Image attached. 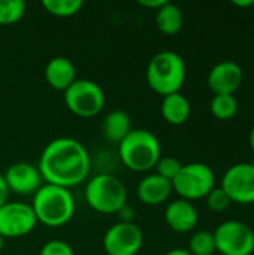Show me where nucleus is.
<instances>
[{
  "instance_id": "1",
  "label": "nucleus",
  "mask_w": 254,
  "mask_h": 255,
  "mask_svg": "<svg viewBox=\"0 0 254 255\" xmlns=\"http://www.w3.org/2000/svg\"><path fill=\"white\" fill-rule=\"evenodd\" d=\"M37 169L46 184L69 190L88 179L91 160L87 148L79 140L57 137L43 148Z\"/></svg>"
},
{
  "instance_id": "2",
  "label": "nucleus",
  "mask_w": 254,
  "mask_h": 255,
  "mask_svg": "<svg viewBox=\"0 0 254 255\" xmlns=\"http://www.w3.org/2000/svg\"><path fill=\"white\" fill-rule=\"evenodd\" d=\"M31 209L37 223L46 227H63L75 215V199L67 188L43 184L34 194Z\"/></svg>"
},
{
  "instance_id": "3",
  "label": "nucleus",
  "mask_w": 254,
  "mask_h": 255,
  "mask_svg": "<svg viewBox=\"0 0 254 255\" xmlns=\"http://www.w3.org/2000/svg\"><path fill=\"white\" fill-rule=\"evenodd\" d=\"M187 75L186 63L175 51H160L154 54L147 66L145 78L150 88L160 94L169 96L180 93Z\"/></svg>"
},
{
  "instance_id": "4",
  "label": "nucleus",
  "mask_w": 254,
  "mask_h": 255,
  "mask_svg": "<svg viewBox=\"0 0 254 255\" xmlns=\"http://www.w3.org/2000/svg\"><path fill=\"white\" fill-rule=\"evenodd\" d=\"M118 155L129 170L148 172L162 157L160 140L148 130H132L118 145Z\"/></svg>"
},
{
  "instance_id": "5",
  "label": "nucleus",
  "mask_w": 254,
  "mask_h": 255,
  "mask_svg": "<svg viewBox=\"0 0 254 255\" xmlns=\"http://www.w3.org/2000/svg\"><path fill=\"white\" fill-rule=\"evenodd\" d=\"M84 197L93 211L111 215L127 205V188L117 176L99 173L87 181Z\"/></svg>"
},
{
  "instance_id": "6",
  "label": "nucleus",
  "mask_w": 254,
  "mask_h": 255,
  "mask_svg": "<svg viewBox=\"0 0 254 255\" xmlns=\"http://www.w3.org/2000/svg\"><path fill=\"white\" fill-rule=\"evenodd\" d=\"M216 187V175L205 163L183 164L180 173L172 181V190L187 202L205 199Z\"/></svg>"
},
{
  "instance_id": "7",
  "label": "nucleus",
  "mask_w": 254,
  "mask_h": 255,
  "mask_svg": "<svg viewBox=\"0 0 254 255\" xmlns=\"http://www.w3.org/2000/svg\"><path fill=\"white\" fill-rule=\"evenodd\" d=\"M64 105L76 117L93 118L105 108V93L102 87L90 79H76L64 91Z\"/></svg>"
},
{
  "instance_id": "8",
  "label": "nucleus",
  "mask_w": 254,
  "mask_h": 255,
  "mask_svg": "<svg viewBox=\"0 0 254 255\" xmlns=\"http://www.w3.org/2000/svg\"><path fill=\"white\" fill-rule=\"evenodd\" d=\"M216 251L222 255H252L254 251V232L243 221H225L214 230Z\"/></svg>"
},
{
  "instance_id": "9",
  "label": "nucleus",
  "mask_w": 254,
  "mask_h": 255,
  "mask_svg": "<svg viewBox=\"0 0 254 255\" xmlns=\"http://www.w3.org/2000/svg\"><path fill=\"white\" fill-rule=\"evenodd\" d=\"M37 226L36 215L31 205L22 202H6L0 208V236L4 238H22L34 230Z\"/></svg>"
},
{
  "instance_id": "10",
  "label": "nucleus",
  "mask_w": 254,
  "mask_h": 255,
  "mask_svg": "<svg viewBox=\"0 0 254 255\" xmlns=\"http://www.w3.org/2000/svg\"><path fill=\"white\" fill-rule=\"evenodd\" d=\"M144 244V233L135 223H115L103 236L106 255H136Z\"/></svg>"
},
{
  "instance_id": "11",
  "label": "nucleus",
  "mask_w": 254,
  "mask_h": 255,
  "mask_svg": "<svg viewBox=\"0 0 254 255\" xmlns=\"http://www.w3.org/2000/svg\"><path fill=\"white\" fill-rule=\"evenodd\" d=\"M220 187L231 197L232 203H254V164L237 163L231 166L225 172Z\"/></svg>"
},
{
  "instance_id": "12",
  "label": "nucleus",
  "mask_w": 254,
  "mask_h": 255,
  "mask_svg": "<svg viewBox=\"0 0 254 255\" xmlns=\"http://www.w3.org/2000/svg\"><path fill=\"white\" fill-rule=\"evenodd\" d=\"M4 182L7 185L9 193L21 194V196H33L43 184L40 172L37 166L25 161H18L10 164L4 175Z\"/></svg>"
},
{
  "instance_id": "13",
  "label": "nucleus",
  "mask_w": 254,
  "mask_h": 255,
  "mask_svg": "<svg viewBox=\"0 0 254 255\" xmlns=\"http://www.w3.org/2000/svg\"><path fill=\"white\" fill-rule=\"evenodd\" d=\"M244 72L232 60L217 63L208 73V87L214 94H235L241 87Z\"/></svg>"
},
{
  "instance_id": "14",
  "label": "nucleus",
  "mask_w": 254,
  "mask_h": 255,
  "mask_svg": "<svg viewBox=\"0 0 254 255\" xmlns=\"http://www.w3.org/2000/svg\"><path fill=\"white\" fill-rule=\"evenodd\" d=\"M165 221L171 230L177 233H189L198 226L199 215L192 202L178 199L166 206Z\"/></svg>"
},
{
  "instance_id": "15",
  "label": "nucleus",
  "mask_w": 254,
  "mask_h": 255,
  "mask_svg": "<svg viewBox=\"0 0 254 255\" xmlns=\"http://www.w3.org/2000/svg\"><path fill=\"white\" fill-rule=\"evenodd\" d=\"M172 191L171 181L159 176L157 173H151L139 181L136 196L139 202L147 206H159L169 199Z\"/></svg>"
},
{
  "instance_id": "16",
  "label": "nucleus",
  "mask_w": 254,
  "mask_h": 255,
  "mask_svg": "<svg viewBox=\"0 0 254 255\" xmlns=\"http://www.w3.org/2000/svg\"><path fill=\"white\" fill-rule=\"evenodd\" d=\"M43 75L51 88L64 93L76 81V67L67 57L58 55L46 63Z\"/></svg>"
},
{
  "instance_id": "17",
  "label": "nucleus",
  "mask_w": 254,
  "mask_h": 255,
  "mask_svg": "<svg viewBox=\"0 0 254 255\" xmlns=\"http://www.w3.org/2000/svg\"><path fill=\"white\" fill-rule=\"evenodd\" d=\"M160 112L168 124L181 126L187 123V120L190 118L192 106L186 96H183L181 93H174L163 97Z\"/></svg>"
},
{
  "instance_id": "18",
  "label": "nucleus",
  "mask_w": 254,
  "mask_h": 255,
  "mask_svg": "<svg viewBox=\"0 0 254 255\" xmlns=\"http://www.w3.org/2000/svg\"><path fill=\"white\" fill-rule=\"evenodd\" d=\"M130 131L132 121L124 111H112L102 121V134L108 142L120 145Z\"/></svg>"
},
{
  "instance_id": "19",
  "label": "nucleus",
  "mask_w": 254,
  "mask_h": 255,
  "mask_svg": "<svg viewBox=\"0 0 254 255\" xmlns=\"http://www.w3.org/2000/svg\"><path fill=\"white\" fill-rule=\"evenodd\" d=\"M184 22L181 9L171 1H166L160 9L156 10V25L160 33L166 36L177 34Z\"/></svg>"
},
{
  "instance_id": "20",
  "label": "nucleus",
  "mask_w": 254,
  "mask_h": 255,
  "mask_svg": "<svg viewBox=\"0 0 254 255\" xmlns=\"http://www.w3.org/2000/svg\"><path fill=\"white\" fill-rule=\"evenodd\" d=\"M210 111L217 120L229 121L238 112V100L234 94H214L210 103Z\"/></svg>"
},
{
  "instance_id": "21",
  "label": "nucleus",
  "mask_w": 254,
  "mask_h": 255,
  "mask_svg": "<svg viewBox=\"0 0 254 255\" xmlns=\"http://www.w3.org/2000/svg\"><path fill=\"white\" fill-rule=\"evenodd\" d=\"M42 6L48 13L54 16L69 18L76 15L82 9L84 3L81 0H43Z\"/></svg>"
},
{
  "instance_id": "22",
  "label": "nucleus",
  "mask_w": 254,
  "mask_h": 255,
  "mask_svg": "<svg viewBox=\"0 0 254 255\" xmlns=\"http://www.w3.org/2000/svg\"><path fill=\"white\" fill-rule=\"evenodd\" d=\"M189 253L192 255H213L216 251V241L211 232H196L189 242Z\"/></svg>"
},
{
  "instance_id": "23",
  "label": "nucleus",
  "mask_w": 254,
  "mask_h": 255,
  "mask_svg": "<svg viewBox=\"0 0 254 255\" xmlns=\"http://www.w3.org/2000/svg\"><path fill=\"white\" fill-rule=\"evenodd\" d=\"M25 13L22 0H0V25H12Z\"/></svg>"
},
{
  "instance_id": "24",
  "label": "nucleus",
  "mask_w": 254,
  "mask_h": 255,
  "mask_svg": "<svg viewBox=\"0 0 254 255\" xmlns=\"http://www.w3.org/2000/svg\"><path fill=\"white\" fill-rule=\"evenodd\" d=\"M183 164L180 160H177L175 157H160L157 164H156V173L168 181H174L175 176L180 173Z\"/></svg>"
},
{
  "instance_id": "25",
  "label": "nucleus",
  "mask_w": 254,
  "mask_h": 255,
  "mask_svg": "<svg viewBox=\"0 0 254 255\" xmlns=\"http://www.w3.org/2000/svg\"><path fill=\"white\" fill-rule=\"evenodd\" d=\"M205 199H207L208 208H210L213 212H223V211H226V209L231 206V203H232L231 197L226 194V191H225L222 187H214V188L208 193V196H207Z\"/></svg>"
},
{
  "instance_id": "26",
  "label": "nucleus",
  "mask_w": 254,
  "mask_h": 255,
  "mask_svg": "<svg viewBox=\"0 0 254 255\" xmlns=\"http://www.w3.org/2000/svg\"><path fill=\"white\" fill-rule=\"evenodd\" d=\"M39 255H75L72 247L64 241H48L39 251Z\"/></svg>"
},
{
  "instance_id": "27",
  "label": "nucleus",
  "mask_w": 254,
  "mask_h": 255,
  "mask_svg": "<svg viewBox=\"0 0 254 255\" xmlns=\"http://www.w3.org/2000/svg\"><path fill=\"white\" fill-rule=\"evenodd\" d=\"M117 217L120 220V223H133V218H135V209L130 208L129 205H124L118 212H117Z\"/></svg>"
},
{
  "instance_id": "28",
  "label": "nucleus",
  "mask_w": 254,
  "mask_h": 255,
  "mask_svg": "<svg viewBox=\"0 0 254 255\" xmlns=\"http://www.w3.org/2000/svg\"><path fill=\"white\" fill-rule=\"evenodd\" d=\"M7 197H9V190H7V185L4 182L3 175L0 173V208L7 202Z\"/></svg>"
},
{
  "instance_id": "29",
  "label": "nucleus",
  "mask_w": 254,
  "mask_h": 255,
  "mask_svg": "<svg viewBox=\"0 0 254 255\" xmlns=\"http://www.w3.org/2000/svg\"><path fill=\"white\" fill-rule=\"evenodd\" d=\"M168 0H139V4L144 6V7H148V9H160Z\"/></svg>"
},
{
  "instance_id": "30",
  "label": "nucleus",
  "mask_w": 254,
  "mask_h": 255,
  "mask_svg": "<svg viewBox=\"0 0 254 255\" xmlns=\"http://www.w3.org/2000/svg\"><path fill=\"white\" fill-rule=\"evenodd\" d=\"M232 4H234V6H238V7H250V6H253L254 1L253 0H244V1L234 0V1H232Z\"/></svg>"
},
{
  "instance_id": "31",
  "label": "nucleus",
  "mask_w": 254,
  "mask_h": 255,
  "mask_svg": "<svg viewBox=\"0 0 254 255\" xmlns=\"http://www.w3.org/2000/svg\"><path fill=\"white\" fill-rule=\"evenodd\" d=\"M165 255H192L187 250H183V248H174L171 251H168Z\"/></svg>"
},
{
  "instance_id": "32",
  "label": "nucleus",
  "mask_w": 254,
  "mask_h": 255,
  "mask_svg": "<svg viewBox=\"0 0 254 255\" xmlns=\"http://www.w3.org/2000/svg\"><path fill=\"white\" fill-rule=\"evenodd\" d=\"M249 140H250V148H252V151L254 152V126L252 127V130H250V136H249Z\"/></svg>"
},
{
  "instance_id": "33",
  "label": "nucleus",
  "mask_w": 254,
  "mask_h": 255,
  "mask_svg": "<svg viewBox=\"0 0 254 255\" xmlns=\"http://www.w3.org/2000/svg\"><path fill=\"white\" fill-rule=\"evenodd\" d=\"M3 245H4V239L0 236V253H1V250H3Z\"/></svg>"
}]
</instances>
